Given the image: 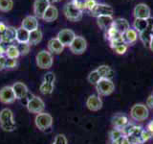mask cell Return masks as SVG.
I'll return each mask as SVG.
<instances>
[{
	"mask_svg": "<svg viewBox=\"0 0 153 144\" xmlns=\"http://www.w3.org/2000/svg\"><path fill=\"white\" fill-rule=\"evenodd\" d=\"M113 124L114 126H116L118 128L123 127L124 125L127 124V118L126 116H121V115H118L114 119H113Z\"/></svg>",
	"mask_w": 153,
	"mask_h": 144,
	"instance_id": "32",
	"label": "cell"
},
{
	"mask_svg": "<svg viewBox=\"0 0 153 144\" xmlns=\"http://www.w3.org/2000/svg\"><path fill=\"white\" fill-rule=\"evenodd\" d=\"M139 37H140V40L143 43L145 46H149L150 40L153 37V17L148 18V25L143 31L141 33H139Z\"/></svg>",
	"mask_w": 153,
	"mask_h": 144,
	"instance_id": "11",
	"label": "cell"
},
{
	"mask_svg": "<svg viewBox=\"0 0 153 144\" xmlns=\"http://www.w3.org/2000/svg\"><path fill=\"white\" fill-rule=\"evenodd\" d=\"M7 25L5 23H3V22H0V35L1 34H3L5 31H6V29H7Z\"/></svg>",
	"mask_w": 153,
	"mask_h": 144,
	"instance_id": "42",
	"label": "cell"
},
{
	"mask_svg": "<svg viewBox=\"0 0 153 144\" xmlns=\"http://www.w3.org/2000/svg\"><path fill=\"white\" fill-rule=\"evenodd\" d=\"M28 110L32 113H41L45 109V103L40 97L38 96H33V97L29 101L26 105Z\"/></svg>",
	"mask_w": 153,
	"mask_h": 144,
	"instance_id": "9",
	"label": "cell"
},
{
	"mask_svg": "<svg viewBox=\"0 0 153 144\" xmlns=\"http://www.w3.org/2000/svg\"><path fill=\"white\" fill-rule=\"evenodd\" d=\"M150 48V50L153 52V37H152V38H151V40H150V43H149V46H148Z\"/></svg>",
	"mask_w": 153,
	"mask_h": 144,
	"instance_id": "44",
	"label": "cell"
},
{
	"mask_svg": "<svg viewBox=\"0 0 153 144\" xmlns=\"http://www.w3.org/2000/svg\"><path fill=\"white\" fill-rule=\"evenodd\" d=\"M114 50L116 51V53L118 54H124L127 50V45L126 44H122V45H119L117 47L114 48Z\"/></svg>",
	"mask_w": 153,
	"mask_h": 144,
	"instance_id": "37",
	"label": "cell"
},
{
	"mask_svg": "<svg viewBox=\"0 0 153 144\" xmlns=\"http://www.w3.org/2000/svg\"><path fill=\"white\" fill-rule=\"evenodd\" d=\"M16 100L12 86H6L0 89V102L3 104H12Z\"/></svg>",
	"mask_w": 153,
	"mask_h": 144,
	"instance_id": "12",
	"label": "cell"
},
{
	"mask_svg": "<svg viewBox=\"0 0 153 144\" xmlns=\"http://www.w3.org/2000/svg\"><path fill=\"white\" fill-rule=\"evenodd\" d=\"M146 105L148 107L153 108V95H150L149 97H148V99L146 101Z\"/></svg>",
	"mask_w": 153,
	"mask_h": 144,
	"instance_id": "41",
	"label": "cell"
},
{
	"mask_svg": "<svg viewBox=\"0 0 153 144\" xmlns=\"http://www.w3.org/2000/svg\"><path fill=\"white\" fill-rule=\"evenodd\" d=\"M52 144H67V138L64 134H57Z\"/></svg>",
	"mask_w": 153,
	"mask_h": 144,
	"instance_id": "34",
	"label": "cell"
},
{
	"mask_svg": "<svg viewBox=\"0 0 153 144\" xmlns=\"http://www.w3.org/2000/svg\"><path fill=\"white\" fill-rule=\"evenodd\" d=\"M75 38H76V34L71 29H62L56 35V38L64 46H70Z\"/></svg>",
	"mask_w": 153,
	"mask_h": 144,
	"instance_id": "10",
	"label": "cell"
},
{
	"mask_svg": "<svg viewBox=\"0 0 153 144\" xmlns=\"http://www.w3.org/2000/svg\"><path fill=\"white\" fill-rule=\"evenodd\" d=\"M114 9L112 6L103 3H97L94 8L90 11V14L94 17L103 16H113Z\"/></svg>",
	"mask_w": 153,
	"mask_h": 144,
	"instance_id": "7",
	"label": "cell"
},
{
	"mask_svg": "<svg viewBox=\"0 0 153 144\" xmlns=\"http://www.w3.org/2000/svg\"><path fill=\"white\" fill-rule=\"evenodd\" d=\"M112 26L114 27L115 30H117L120 34H123L124 32H126L128 29H130V25H129V22L126 20V18H117L114 19Z\"/></svg>",
	"mask_w": 153,
	"mask_h": 144,
	"instance_id": "21",
	"label": "cell"
},
{
	"mask_svg": "<svg viewBox=\"0 0 153 144\" xmlns=\"http://www.w3.org/2000/svg\"><path fill=\"white\" fill-rule=\"evenodd\" d=\"M96 88L100 95L107 96L113 93V91L115 90V85L111 79L102 78L96 85Z\"/></svg>",
	"mask_w": 153,
	"mask_h": 144,
	"instance_id": "5",
	"label": "cell"
},
{
	"mask_svg": "<svg viewBox=\"0 0 153 144\" xmlns=\"http://www.w3.org/2000/svg\"><path fill=\"white\" fill-rule=\"evenodd\" d=\"M96 4H97V2H96L95 0H87V2L84 4V9L88 10V11L90 12L91 10L94 8V6Z\"/></svg>",
	"mask_w": 153,
	"mask_h": 144,
	"instance_id": "38",
	"label": "cell"
},
{
	"mask_svg": "<svg viewBox=\"0 0 153 144\" xmlns=\"http://www.w3.org/2000/svg\"><path fill=\"white\" fill-rule=\"evenodd\" d=\"M102 79V77H100V73L98 72V70L96 69V70H93L92 72H90L88 77H87V80L90 84H92V85H97L98 84V82Z\"/></svg>",
	"mask_w": 153,
	"mask_h": 144,
	"instance_id": "31",
	"label": "cell"
},
{
	"mask_svg": "<svg viewBox=\"0 0 153 144\" xmlns=\"http://www.w3.org/2000/svg\"><path fill=\"white\" fill-rule=\"evenodd\" d=\"M0 126L6 132H13L16 128L13 120V112L9 109H3L0 112Z\"/></svg>",
	"mask_w": 153,
	"mask_h": 144,
	"instance_id": "1",
	"label": "cell"
},
{
	"mask_svg": "<svg viewBox=\"0 0 153 144\" xmlns=\"http://www.w3.org/2000/svg\"><path fill=\"white\" fill-rule=\"evenodd\" d=\"M71 52L76 55H81L85 52L87 48V41L81 36H76L73 42L69 46Z\"/></svg>",
	"mask_w": 153,
	"mask_h": 144,
	"instance_id": "8",
	"label": "cell"
},
{
	"mask_svg": "<svg viewBox=\"0 0 153 144\" xmlns=\"http://www.w3.org/2000/svg\"><path fill=\"white\" fill-rule=\"evenodd\" d=\"M38 26H39L38 18H36L35 16H27L23 18L21 22V27L25 28L29 32L36 30V29H38Z\"/></svg>",
	"mask_w": 153,
	"mask_h": 144,
	"instance_id": "16",
	"label": "cell"
},
{
	"mask_svg": "<svg viewBox=\"0 0 153 144\" xmlns=\"http://www.w3.org/2000/svg\"><path fill=\"white\" fill-rule=\"evenodd\" d=\"M47 47H48V51H49L51 54L59 55L60 53L63 52L65 46L62 44L56 38H51V40L48 41Z\"/></svg>",
	"mask_w": 153,
	"mask_h": 144,
	"instance_id": "17",
	"label": "cell"
},
{
	"mask_svg": "<svg viewBox=\"0 0 153 144\" xmlns=\"http://www.w3.org/2000/svg\"><path fill=\"white\" fill-rule=\"evenodd\" d=\"M12 88L13 89L14 94H16V99H18V100L23 99L29 92L27 86L24 83H22V82H16V83H14L12 86Z\"/></svg>",
	"mask_w": 153,
	"mask_h": 144,
	"instance_id": "19",
	"label": "cell"
},
{
	"mask_svg": "<svg viewBox=\"0 0 153 144\" xmlns=\"http://www.w3.org/2000/svg\"><path fill=\"white\" fill-rule=\"evenodd\" d=\"M17 48L18 51L20 53V55L25 56L30 52V44L29 43H17Z\"/></svg>",
	"mask_w": 153,
	"mask_h": 144,
	"instance_id": "33",
	"label": "cell"
},
{
	"mask_svg": "<svg viewBox=\"0 0 153 144\" xmlns=\"http://www.w3.org/2000/svg\"><path fill=\"white\" fill-rule=\"evenodd\" d=\"M114 19L111 16H99L97 17V22L100 28L103 29V30L107 31L108 29L112 26Z\"/></svg>",
	"mask_w": 153,
	"mask_h": 144,
	"instance_id": "24",
	"label": "cell"
},
{
	"mask_svg": "<svg viewBox=\"0 0 153 144\" xmlns=\"http://www.w3.org/2000/svg\"><path fill=\"white\" fill-rule=\"evenodd\" d=\"M97 70H98V72L100 73V75L102 78L110 79V78H111L112 74H113V70L110 68L108 65H105V64L100 65L97 68Z\"/></svg>",
	"mask_w": 153,
	"mask_h": 144,
	"instance_id": "28",
	"label": "cell"
},
{
	"mask_svg": "<svg viewBox=\"0 0 153 144\" xmlns=\"http://www.w3.org/2000/svg\"><path fill=\"white\" fill-rule=\"evenodd\" d=\"M148 131L153 133V121L149 123V125H148Z\"/></svg>",
	"mask_w": 153,
	"mask_h": 144,
	"instance_id": "43",
	"label": "cell"
},
{
	"mask_svg": "<svg viewBox=\"0 0 153 144\" xmlns=\"http://www.w3.org/2000/svg\"><path fill=\"white\" fill-rule=\"evenodd\" d=\"M13 7V0H0V12L8 13Z\"/></svg>",
	"mask_w": 153,
	"mask_h": 144,
	"instance_id": "30",
	"label": "cell"
},
{
	"mask_svg": "<svg viewBox=\"0 0 153 144\" xmlns=\"http://www.w3.org/2000/svg\"><path fill=\"white\" fill-rule=\"evenodd\" d=\"M86 107L92 112H98L102 108V101L99 95L92 94L86 100Z\"/></svg>",
	"mask_w": 153,
	"mask_h": 144,
	"instance_id": "15",
	"label": "cell"
},
{
	"mask_svg": "<svg viewBox=\"0 0 153 144\" xmlns=\"http://www.w3.org/2000/svg\"><path fill=\"white\" fill-rule=\"evenodd\" d=\"M29 38H30V32L28 30L21 26L16 29V40L17 43H29Z\"/></svg>",
	"mask_w": 153,
	"mask_h": 144,
	"instance_id": "22",
	"label": "cell"
},
{
	"mask_svg": "<svg viewBox=\"0 0 153 144\" xmlns=\"http://www.w3.org/2000/svg\"><path fill=\"white\" fill-rule=\"evenodd\" d=\"M36 64L41 69H49L53 65V55L49 51L41 50L36 57Z\"/></svg>",
	"mask_w": 153,
	"mask_h": 144,
	"instance_id": "4",
	"label": "cell"
},
{
	"mask_svg": "<svg viewBox=\"0 0 153 144\" xmlns=\"http://www.w3.org/2000/svg\"><path fill=\"white\" fill-rule=\"evenodd\" d=\"M82 10L79 6H76L73 1L67 3L63 8L64 16H66L67 19H69L70 21L73 22L79 21L82 18Z\"/></svg>",
	"mask_w": 153,
	"mask_h": 144,
	"instance_id": "2",
	"label": "cell"
},
{
	"mask_svg": "<svg viewBox=\"0 0 153 144\" xmlns=\"http://www.w3.org/2000/svg\"><path fill=\"white\" fill-rule=\"evenodd\" d=\"M6 55H0V71L5 69V66H6V62H7Z\"/></svg>",
	"mask_w": 153,
	"mask_h": 144,
	"instance_id": "39",
	"label": "cell"
},
{
	"mask_svg": "<svg viewBox=\"0 0 153 144\" xmlns=\"http://www.w3.org/2000/svg\"><path fill=\"white\" fill-rule=\"evenodd\" d=\"M56 80V76L54 74V72H48L43 77V82H47V83H52L54 84Z\"/></svg>",
	"mask_w": 153,
	"mask_h": 144,
	"instance_id": "35",
	"label": "cell"
},
{
	"mask_svg": "<svg viewBox=\"0 0 153 144\" xmlns=\"http://www.w3.org/2000/svg\"><path fill=\"white\" fill-rule=\"evenodd\" d=\"M138 33L134 30V29H128L126 32H124L123 35H122V38L123 40V42L126 43V44H132L134 43L138 38Z\"/></svg>",
	"mask_w": 153,
	"mask_h": 144,
	"instance_id": "23",
	"label": "cell"
},
{
	"mask_svg": "<svg viewBox=\"0 0 153 144\" xmlns=\"http://www.w3.org/2000/svg\"><path fill=\"white\" fill-rule=\"evenodd\" d=\"M16 29L11 26H8L6 31L0 35V41L10 44L13 40H16Z\"/></svg>",
	"mask_w": 153,
	"mask_h": 144,
	"instance_id": "18",
	"label": "cell"
},
{
	"mask_svg": "<svg viewBox=\"0 0 153 144\" xmlns=\"http://www.w3.org/2000/svg\"><path fill=\"white\" fill-rule=\"evenodd\" d=\"M43 38V34L40 29H36L30 32V38H29V44L30 45H36L38 44Z\"/></svg>",
	"mask_w": 153,
	"mask_h": 144,
	"instance_id": "25",
	"label": "cell"
},
{
	"mask_svg": "<svg viewBox=\"0 0 153 144\" xmlns=\"http://www.w3.org/2000/svg\"><path fill=\"white\" fill-rule=\"evenodd\" d=\"M59 17V10L54 5H50L49 8L46 10L45 14H43L42 19L46 22H53L57 19Z\"/></svg>",
	"mask_w": 153,
	"mask_h": 144,
	"instance_id": "20",
	"label": "cell"
},
{
	"mask_svg": "<svg viewBox=\"0 0 153 144\" xmlns=\"http://www.w3.org/2000/svg\"><path fill=\"white\" fill-rule=\"evenodd\" d=\"M133 14L135 18L140 19H147L151 16V10L145 3L137 4L133 10Z\"/></svg>",
	"mask_w": 153,
	"mask_h": 144,
	"instance_id": "13",
	"label": "cell"
},
{
	"mask_svg": "<svg viewBox=\"0 0 153 144\" xmlns=\"http://www.w3.org/2000/svg\"><path fill=\"white\" fill-rule=\"evenodd\" d=\"M51 3L49 0H35L33 2V14L36 18H41L45 14L46 10L49 8Z\"/></svg>",
	"mask_w": 153,
	"mask_h": 144,
	"instance_id": "14",
	"label": "cell"
},
{
	"mask_svg": "<svg viewBox=\"0 0 153 144\" xmlns=\"http://www.w3.org/2000/svg\"><path fill=\"white\" fill-rule=\"evenodd\" d=\"M6 57L8 59H17V58L20 56V53L18 51V48L16 45L13 44H10L6 50Z\"/></svg>",
	"mask_w": 153,
	"mask_h": 144,
	"instance_id": "27",
	"label": "cell"
},
{
	"mask_svg": "<svg viewBox=\"0 0 153 144\" xmlns=\"http://www.w3.org/2000/svg\"><path fill=\"white\" fill-rule=\"evenodd\" d=\"M148 109L143 104H135L130 110V116L135 121H143L148 117Z\"/></svg>",
	"mask_w": 153,
	"mask_h": 144,
	"instance_id": "3",
	"label": "cell"
},
{
	"mask_svg": "<svg viewBox=\"0 0 153 144\" xmlns=\"http://www.w3.org/2000/svg\"><path fill=\"white\" fill-rule=\"evenodd\" d=\"M36 126L40 131H46L47 129H50L53 125V117L52 115L47 112H41L36 114L35 119Z\"/></svg>",
	"mask_w": 153,
	"mask_h": 144,
	"instance_id": "6",
	"label": "cell"
},
{
	"mask_svg": "<svg viewBox=\"0 0 153 144\" xmlns=\"http://www.w3.org/2000/svg\"><path fill=\"white\" fill-rule=\"evenodd\" d=\"M17 66V61L16 59H7V62H6V66L5 68L7 69H13Z\"/></svg>",
	"mask_w": 153,
	"mask_h": 144,
	"instance_id": "36",
	"label": "cell"
},
{
	"mask_svg": "<svg viewBox=\"0 0 153 144\" xmlns=\"http://www.w3.org/2000/svg\"><path fill=\"white\" fill-rule=\"evenodd\" d=\"M39 90L42 94L48 95L51 94L54 90V84L52 83H47V82H42V84L39 86Z\"/></svg>",
	"mask_w": 153,
	"mask_h": 144,
	"instance_id": "29",
	"label": "cell"
},
{
	"mask_svg": "<svg viewBox=\"0 0 153 144\" xmlns=\"http://www.w3.org/2000/svg\"><path fill=\"white\" fill-rule=\"evenodd\" d=\"M61 0H49V2L52 4V3H56V2H59Z\"/></svg>",
	"mask_w": 153,
	"mask_h": 144,
	"instance_id": "45",
	"label": "cell"
},
{
	"mask_svg": "<svg viewBox=\"0 0 153 144\" xmlns=\"http://www.w3.org/2000/svg\"><path fill=\"white\" fill-rule=\"evenodd\" d=\"M73 2L83 11V10H84V4L87 2V0H73Z\"/></svg>",
	"mask_w": 153,
	"mask_h": 144,
	"instance_id": "40",
	"label": "cell"
},
{
	"mask_svg": "<svg viewBox=\"0 0 153 144\" xmlns=\"http://www.w3.org/2000/svg\"><path fill=\"white\" fill-rule=\"evenodd\" d=\"M148 25V18L147 19H140V18H135V20L133 22V27L134 30L137 33H141L143 31Z\"/></svg>",
	"mask_w": 153,
	"mask_h": 144,
	"instance_id": "26",
	"label": "cell"
}]
</instances>
